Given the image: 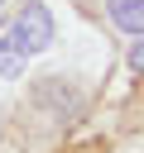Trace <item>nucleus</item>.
<instances>
[{"label": "nucleus", "instance_id": "423d86ee", "mask_svg": "<svg viewBox=\"0 0 144 153\" xmlns=\"http://www.w3.org/2000/svg\"><path fill=\"white\" fill-rule=\"evenodd\" d=\"M0 10H5V0H0Z\"/></svg>", "mask_w": 144, "mask_h": 153}, {"label": "nucleus", "instance_id": "39448f33", "mask_svg": "<svg viewBox=\"0 0 144 153\" xmlns=\"http://www.w3.org/2000/svg\"><path fill=\"white\" fill-rule=\"evenodd\" d=\"M77 153H96V143H91V148H77Z\"/></svg>", "mask_w": 144, "mask_h": 153}, {"label": "nucleus", "instance_id": "f257e3e1", "mask_svg": "<svg viewBox=\"0 0 144 153\" xmlns=\"http://www.w3.org/2000/svg\"><path fill=\"white\" fill-rule=\"evenodd\" d=\"M10 33L19 38V48H24L29 57H34V53H48V48H53V33H58V29H53V10H48L43 0L24 5V10L10 19Z\"/></svg>", "mask_w": 144, "mask_h": 153}, {"label": "nucleus", "instance_id": "20e7f679", "mask_svg": "<svg viewBox=\"0 0 144 153\" xmlns=\"http://www.w3.org/2000/svg\"><path fill=\"white\" fill-rule=\"evenodd\" d=\"M125 62H130V72H144V43H134V48H130V57H125Z\"/></svg>", "mask_w": 144, "mask_h": 153}, {"label": "nucleus", "instance_id": "7ed1b4c3", "mask_svg": "<svg viewBox=\"0 0 144 153\" xmlns=\"http://www.w3.org/2000/svg\"><path fill=\"white\" fill-rule=\"evenodd\" d=\"M24 62H29V53H24V48H19V38L5 29V33H0V76H5V81H14V76L24 72Z\"/></svg>", "mask_w": 144, "mask_h": 153}, {"label": "nucleus", "instance_id": "f03ea898", "mask_svg": "<svg viewBox=\"0 0 144 153\" xmlns=\"http://www.w3.org/2000/svg\"><path fill=\"white\" fill-rule=\"evenodd\" d=\"M106 19L120 33H144V0H106Z\"/></svg>", "mask_w": 144, "mask_h": 153}]
</instances>
